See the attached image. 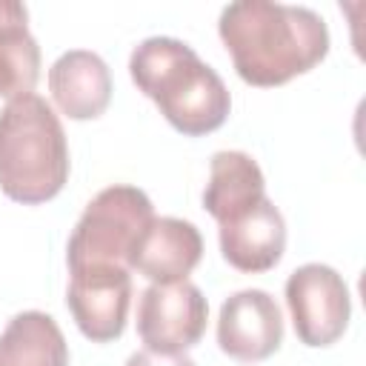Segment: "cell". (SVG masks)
Wrapping results in <instances>:
<instances>
[{"label": "cell", "mask_w": 366, "mask_h": 366, "mask_svg": "<svg viewBox=\"0 0 366 366\" xmlns=\"http://www.w3.org/2000/svg\"><path fill=\"white\" fill-rule=\"evenodd\" d=\"M217 31L240 80L260 89L306 74L329 51V29L306 6L237 0L220 11Z\"/></svg>", "instance_id": "6da1fadb"}, {"label": "cell", "mask_w": 366, "mask_h": 366, "mask_svg": "<svg viewBox=\"0 0 366 366\" xmlns=\"http://www.w3.org/2000/svg\"><path fill=\"white\" fill-rule=\"evenodd\" d=\"M129 74L160 114L189 137L209 134L229 117L232 97L223 77L177 37H146L134 46Z\"/></svg>", "instance_id": "7a4b0ae2"}, {"label": "cell", "mask_w": 366, "mask_h": 366, "mask_svg": "<svg viewBox=\"0 0 366 366\" xmlns=\"http://www.w3.org/2000/svg\"><path fill=\"white\" fill-rule=\"evenodd\" d=\"M69 180V143L60 117L40 94H23L0 112V192L34 206Z\"/></svg>", "instance_id": "3957f363"}, {"label": "cell", "mask_w": 366, "mask_h": 366, "mask_svg": "<svg viewBox=\"0 0 366 366\" xmlns=\"http://www.w3.org/2000/svg\"><path fill=\"white\" fill-rule=\"evenodd\" d=\"M154 206L137 186H109L92 197L69 237V269L80 266H126L129 254L152 223ZM129 269V266H126Z\"/></svg>", "instance_id": "277c9868"}, {"label": "cell", "mask_w": 366, "mask_h": 366, "mask_svg": "<svg viewBox=\"0 0 366 366\" xmlns=\"http://www.w3.org/2000/svg\"><path fill=\"white\" fill-rule=\"evenodd\" d=\"M286 306L292 312L295 335L306 346L335 343L352 317V297L346 280L323 263H306L286 280Z\"/></svg>", "instance_id": "5b68a950"}, {"label": "cell", "mask_w": 366, "mask_h": 366, "mask_svg": "<svg viewBox=\"0 0 366 366\" xmlns=\"http://www.w3.org/2000/svg\"><path fill=\"white\" fill-rule=\"evenodd\" d=\"M209 320L203 292L189 283H152L137 303V335L149 352L180 355L200 343Z\"/></svg>", "instance_id": "8992f818"}, {"label": "cell", "mask_w": 366, "mask_h": 366, "mask_svg": "<svg viewBox=\"0 0 366 366\" xmlns=\"http://www.w3.org/2000/svg\"><path fill=\"white\" fill-rule=\"evenodd\" d=\"M66 303L77 329L89 340H117L126 329V315L132 303V274L126 266L112 263L71 269Z\"/></svg>", "instance_id": "52a82bcc"}, {"label": "cell", "mask_w": 366, "mask_h": 366, "mask_svg": "<svg viewBox=\"0 0 366 366\" xmlns=\"http://www.w3.org/2000/svg\"><path fill=\"white\" fill-rule=\"evenodd\" d=\"M217 343L243 363L274 355L283 343V317L274 297L263 289H243L226 297L217 317Z\"/></svg>", "instance_id": "ba28073f"}, {"label": "cell", "mask_w": 366, "mask_h": 366, "mask_svg": "<svg viewBox=\"0 0 366 366\" xmlns=\"http://www.w3.org/2000/svg\"><path fill=\"white\" fill-rule=\"evenodd\" d=\"M200 257L203 237L194 223L180 217H152V223L137 237L126 266L152 283H177L192 274Z\"/></svg>", "instance_id": "9c48e42d"}, {"label": "cell", "mask_w": 366, "mask_h": 366, "mask_svg": "<svg viewBox=\"0 0 366 366\" xmlns=\"http://www.w3.org/2000/svg\"><path fill=\"white\" fill-rule=\"evenodd\" d=\"M286 249V223L277 206L263 197L249 212L220 223V252L237 272H269L280 263Z\"/></svg>", "instance_id": "30bf717a"}, {"label": "cell", "mask_w": 366, "mask_h": 366, "mask_svg": "<svg viewBox=\"0 0 366 366\" xmlns=\"http://www.w3.org/2000/svg\"><path fill=\"white\" fill-rule=\"evenodd\" d=\"M49 89L63 114L71 120H94L112 100V74L100 54L71 49L51 63Z\"/></svg>", "instance_id": "8fae6325"}, {"label": "cell", "mask_w": 366, "mask_h": 366, "mask_svg": "<svg viewBox=\"0 0 366 366\" xmlns=\"http://www.w3.org/2000/svg\"><path fill=\"white\" fill-rule=\"evenodd\" d=\"M266 197V177L246 152H217L209 166L203 206L217 223H229Z\"/></svg>", "instance_id": "7c38bea8"}, {"label": "cell", "mask_w": 366, "mask_h": 366, "mask_svg": "<svg viewBox=\"0 0 366 366\" xmlns=\"http://www.w3.org/2000/svg\"><path fill=\"white\" fill-rule=\"evenodd\" d=\"M29 11L17 0H0V97L31 94L40 77V46L31 37Z\"/></svg>", "instance_id": "4fadbf2b"}, {"label": "cell", "mask_w": 366, "mask_h": 366, "mask_svg": "<svg viewBox=\"0 0 366 366\" xmlns=\"http://www.w3.org/2000/svg\"><path fill=\"white\" fill-rule=\"evenodd\" d=\"M0 366H69V346L46 312H20L0 335Z\"/></svg>", "instance_id": "5bb4252c"}, {"label": "cell", "mask_w": 366, "mask_h": 366, "mask_svg": "<svg viewBox=\"0 0 366 366\" xmlns=\"http://www.w3.org/2000/svg\"><path fill=\"white\" fill-rule=\"evenodd\" d=\"M126 366H194V360L186 357L183 352H180V355H160V352L143 349V352H134V355L126 360Z\"/></svg>", "instance_id": "9a60e30c"}]
</instances>
